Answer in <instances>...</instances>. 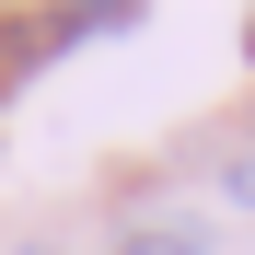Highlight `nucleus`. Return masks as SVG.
Returning a JSON list of instances; mask_svg holds the SVG:
<instances>
[{"mask_svg":"<svg viewBox=\"0 0 255 255\" xmlns=\"http://www.w3.org/2000/svg\"><path fill=\"white\" fill-rule=\"evenodd\" d=\"M244 58H255V23H244Z\"/></svg>","mask_w":255,"mask_h":255,"instance_id":"7ed1b4c3","label":"nucleus"},{"mask_svg":"<svg viewBox=\"0 0 255 255\" xmlns=\"http://www.w3.org/2000/svg\"><path fill=\"white\" fill-rule=\"evenodd\" d=\"M116 255H209V232H197V221H162V232H128Z\"/></svg>","mask_w":255,"mask_h":255,"instance_id":"f257e3e1","label":"nucleus"},{"mask_svg":"<svg viewBox=\"0 0 255 255\" xmlns=\"http://www.w3.org/2000/svg\"><path fill=\"white\" fill-rule=\"evenodd\" d=\"M232 197H244V209H255V139H244V162H232Z\"/></svg>","mask_w":255,"mask_h":255,"instance_id":"f03ea898","label":"nucleus"}]
</instances>
